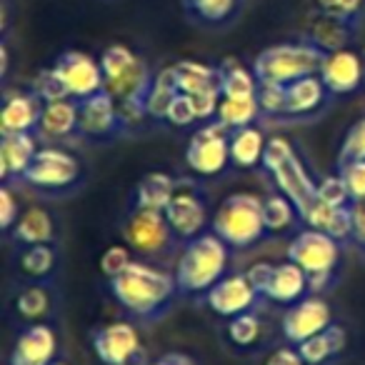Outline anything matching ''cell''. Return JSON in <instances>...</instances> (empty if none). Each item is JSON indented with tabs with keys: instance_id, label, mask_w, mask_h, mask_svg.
Listing matches in <instances>:
<instances>
[{
	"instance_id": "b9f144b4",
	"label": "cell",
	"mask_w": 365,
	"mask_h": 365,
	"mask_svg": "<svg viewBox=\"0 0 365 365\" xmlns=\"http://www.w3.org/2000/svg\"><path fill=\"white\" fill-rule=\"evenodd\" d=\"M318 11L330 13V16H338L343 21H350L358 26L360 16L365 13V0H315Z\"/></svg>"
},
{
	"instance_id": "d6a6232c",
	"label": "cell",
	"mask_w": 365,
	"mask_h": 365,
	"mask_svg": "<svg viewBox=\"0 0 365 365\" xmlns=\"http://www.w3.org/2000/svg\"><path fill=\"white\" fill-rule=\"evenodd\" d=\"M260 115V103L258 96L255 98H220L218 106V120L223 123L230 130H238V128L253 125V120Z\"/></svg>"
},
{
	"instance_id": "cb8c5ba5",
	"label": "cell",
	"mask_w": 365,
	"mask_h": 365,
	"mask_svg": "<svg viewBox=\"0 0 365 365\" xmlns=\"http://www.w3.org/2000/svg\"><path fill=\"white\" fill-rule=\"evenodd\" d=\"M178 81V91L185 96H200L208 91H220V76L218 68L205 66L198 61H178L173 66Z\"/></svg>"
},
{
	"instance_id": "7c38bea8",
	"label": "cell",
	"mask_w": 365,
	"mask_h": 365,
	"mask_svg": "<svg viewBox=\"0 0 365 365\" xmlns=\"http://www.w3.org/2000/svg\"><path fill=\"white\" fill-rule=\"evenodd\" d=\"M328 325H333V310L320 295H305L298 303H293L283 315V335L293 345H300L303 340L323 333Z\"/></svg>"
},
{
	"instance_id": "8fae6325",
	"label": "cell",
	"mask_w": 365,
	"mask_h": 365,
	"mask_svg": "<svg viewBox=\"0 0 365 365\" xmlns=\"http://www.w3.org/2000/svg\"><path fill=\"white\" fill-rule=\"evenodd\" d=\"M56 73L61 81L66 83L68 93L73 101H83V98L96 96L98 91L106 88V76H103L101 61L81 51H66L58 56Z\"/></svg>"
},
{
	"instance_id": "1f68e13d",
	"label": "cell",
	"mask_w": 365,
	"mask_h": 365,
	"mask_svg": "<svg viewBox=\"0 0 365 365\" xmlns=\"http://www.w3.org/2000/svg\"><path fill=\"white\" fill-rule=\"evenodd\" d=\"M178 96H180V91H178L175 71H173V66L163 68V71L155 76L150 93H148V98H145L148 115L155 118V120H165L168 110H170L173 101H175Z\"/></svg>"
},
{
	"instance_id": "f1b7e54d",
	"label": "cell",
	"mask_w": 365,
	"mask_h": 365,
	"mask_svg": "<svg viewBox=\"0 0 365 365\" xmlns=\"http://www.w3.org/2000/svg\"><path fill=\"white\" fill-rule=\"evenodd\" d=\"M265 145L268 140L258 128H238L230 133V160L238 168H255L258 163H263Z\"/></svg>"
},
{
	"instance_id": "7402d4cb",
	"label": "cell",
	"mask_w": 365,
	"mask_h": 365,
	"mask_svg": "<svg viewBox=\"0 0 365 365\" xmlns=\"http://www.w3.org/2000/svg\"><path fill=\"white\" fill-rule=\"evenodd\" d=\"M348 345V333L343 325H328L323 333L313 335V338L303 340L298 345L300 355H303L305 365H328L330 360H335Z\"/></svg>"
},
{
	"instance_id": "d6986e66",
	"label": "cell",
	"mask_w": 365,
	"mask_h": 365,
	"mask_svg": "<svg viewBox=\"0 0 365 365\" xmlns=\"http://www.w3.org/2000/svg\"><path fill=\"white\" fill-rule=\"evenodd\" d=\"M355 23L343 21L338 16H330V13L323 11H313L308 16V26H305V38L303 41L318 46L320 51L325 53H335L348 48L350 38L355 33Z\"/></svg>"
},
{
	"instance_id": "60d3db41",
	"label": "cell",
	"mask_w": 365,
	"mask_h": 365,
	"mask_svg": "<svg viewBox=\"0 0 365 365\" xmlns=\"http://www.w3.org/2000/svg\"><path fill=\"white\" fill-rule=\"evenodd\" d=\"M350 160H365V118H360V120L350 128L343 140V148H340L338 165L350 163Z\"/></svg>"
},
{
	"instance_id": "52a82bcc",
	"label": "cell",
	"mask_w": 365,
	"mask_h": 365,
	"mask_svg": "<svg viewBox=\"0 0 365 365\" xmlns=\"http://www.w3.org/2000/svg\"><path fill=\"white\" fill-rule=\"evenodd\" d=\"M230 128L208 123L190 135L185 148V165L198 175H218L230 163Z\"/></svg>"
},
{
	"instance_id": "7a4b0ae2",
	"label": "cell",
	"mask_w": 365,
	"mask_h": 365,
	"mask_svg": "<svg viewBox=\"0 0 365 365\" xmlns=\"http://www.w3.org/2000/svg\"><path fill=\"white\" fill-rule=\"evenodd\" d=\"M228 268V243L215 233H203L188 240L178 260L175 280L180 293H208Z\"/></svg>"
},
{
	"instance_id": "83f0119b",
	"label": "cell",
	"mask_w": 365,
	"mask_h": 365,
	"mask_svg": "<svg viewBox=\"0 0 365 365\" xmlns=\"http://www.w3.org/2000/svg\"><path fill=\"white\" fill-rule=\"evenodd\" d=\"M218 76H220V93L225 98H255L258 96V78L253 71L238 63L235 58H225L218 66Z\"/></svg>"
},
{
	"instance_id": "f6af8a7d",
	"label": "cell",
	"mask_w": 365,
	"mask_h": 365,
	"mask_svg": "<svg viewBox=\"0 0 365 365\" xmlns=\"http://www.w3.org/2000/svg\"><path fill=\"white\" fill-rule=\"evenodd\" d=\"M340 175H343L348 193L353 200H365V160H350L340 165Z\"/></svg>"
},
{
	"instance_id": "ee69618b",
	"label": "cell",
	"mask_w": 365,
	"mask_h": 365,
	"mask_svg": "<svg viewBox=\"0 0 365 365\" xmlns=\"http://www.w3.org/2000/svg\"><path fill=\"white\" fill-rule=\"evenodd\" d=\"M130 263H133L130 250L123 248V245H110V248L101 255V270L108 280L118 278V275H120Z\"/></svg>"
},
{
	"instance_id": "30bf717a",
	"label": "cell",
	"mask_w": 365,
	"mask_h": 365,
	"mask_svg": "<svg viewBox=\"0 0 365 365\" xmlns=\"http://www.w3.org/2000/svg\"><path fill=\"white\" fill-rule=\"evenodd\" d=\"M81 175V163L73 153L61 148H43L38 150L36 160L31 163L21 180H26L33 188H68Z\"/></svg>"
},
{
	"instance_id": "3957f363",
	"label": "cell",
	"mask_w": 365,
	"mask_h": 365,
	"mask_svg": "<svg viewBox=\"0 0 365 365\" xmlns=\"http://www.w3.org/2000/svg\"><path fill=\"white\" fill-rule=\"evenodd\" d=\"M328 53L308 41L298 43H275L258 53L253 61V73L258 83H278L290 86L305 76H318Z\"/></svg>"
},
{
	"instance_id": "d4e9b609",
	"label": "cell",
	"mask_w": 365,
	"mask_h": 365,
	"mask_svg": "<svg viewBox=\"0 0 365 365\" xmlns=\"http://www.w3.org/2000/svg\"><path fill=\"white\" fill-rule=\"evenodd\" d=\"M285 88H288L285 115H305V113L318 110V106H323L325 96H328V88L320 81V76H305Z\"/></svg>"
},
{
	"instance_id": "d590c367",
	"label": "cell",
	"mask_w": 365,
	"mask_h": 365,
	"mask_svg": "<svg viewBox=\"0 0 365 365\" xmlns=\"http://www.w3.org/2000/svg\"><path fill=\"white\" fill-rule=\"evenodd\" d=\"M258 335H260V320L255 313L245 310V313L233 315V318H230L228 338L233 340L235 345H240V348H250V345L258 340Z\"/></svg>"
},
{
	"instance_id": "9a60e30c",
	"label": "cell",
	"mask_w": 365,
	"mask_h": 365,
	"mask_svg": "<svg viewBox=\"0 0 365 365\" xmlns=\"http://www.w3.org/2000/svg\"><path fill=\"white\" fill-rule=\"evenodd\" d=\"M173 228L163 210L138 208L125 223V240L138 253H158L170 243Z\"/></svg>"
},
{
	"instance_id": "4dcf8cb0",
	"label": "cell",
	"mask_w": 365,
	"mask_h": 365,
	"mask_svg": "<svg viewBox=\"0 0 365 365\" xmlns=\"http://www.w3.org/2000/svg\"><path fill=\"white\" fill-rule=\"evenodd\" d=\"M182 6L200 26H225L240 11V0H182Z\"/></svg>"
},
{
	"instance_id": "74e56055",
	"label": "cell",
	"mask_w": 365,
	"mask_h": 365,
	"mask_svg": "<svg viewBox=\"0 0 365 365\" xmlns=\"http://www.w3.org/2000/svg\"><path fill=\"white\" fill-rule=\"evenodd\" d=\"M36 93L43 103H53V101H66L71 98L66 83L61 81V76L56 73V68H46L43 73H38L36 78Z\"/></svg>"
},
{
	"instance_id": "836d02e7",
	"label": "cell",
	"mask_w": 365,
	"mask_h": 365,
	"mask_svg": "<svg viewBox=\"0 0 365 365\" xmlns=\"http://www.w3.org/2000/svg\"><path fill=\"white\" fill-rule=\"evenodd\" d=\"M298 215L300 213L295 208V203L285 193H273L263 200V218L268 233H283V230H288Z\"/></svg>"
},
{
	"instance_id": "7bdbcfd3",
	"label": "cell",
	"mask_w": 365,
	"mask_h": 365,
	"mask_svg": "<svg viewBox=\"0 0 365 365\" xmlns=\"http://www.w3.org/2000/svg\"><path fill=\"white\" fill-rule=\"evenodd\" d=\"M165 120L170 123V125H175V128L193 125L195 120H200V118H198V108H195V101L190 96H185V93H180V96L173 101V106H170V110H168Z\"/></svg>"
},
{
	"instance_id": "6da1fadb",
	"label": "cell",
	"mask_w": 365,
	"mask_h": 365,
	"mask_svg": "<svg viewBox=\"0 0 365 365\" xmlns=\"http://www.w3.org/2000/svg\"><path fill=\"white\" fill-rule=\"evenodd\" d=\"M110 295L123 305V310L138 320H160L170 310V303L175 298L178 280L168 275L165 270H158L140 260H133L118 278L108 280Z\"/></svg>"
},
{
	"instance_id": "5b68a950",
	"label": "cell",
	"mask_w": 365,
	"mask_h": 365,
	"mask_svg": "<svg viewBox=\"0 0 365 365\" xmlns=\"http://www.w3.org/2000/svg\"><path fill=\"white\" fill-rule=\"evenodd\" d=\"M101 68L106 76V91L118 103H145L155 78L150 76L145 61L138 58L123 43H113L103 51Z\"/></svg>"
},
{
	"instance_id": "484cf974",
	"label": "cell",
	"mask_w": 365,
	"mask_h": 365,
	"mask_svg": "<svg viewBox=\"0 0 365 365\" xmlns=\"http://www.w3.org/2000/svg\"><path fill=\"white\" fill-rule=\"evenodd\" d=\"M38 130L46 138H68L78 130V101H53L43 106L41 125Z\"/></svg>"
},
{
	"instance_id": "4316f807",
	"label": "cell",
	"mask_w": 365,
	"mask_h": 365,
	"mask_svg": "<svg viewBox=\"0 0 365 365\" xmlns=\"http://www.w3.org/2000/svg\"><path fill=\"white\" fill-rule=\"evenodd\" d=\"M178 188H175V180L173 175L163 170L155 173H148L140 182H138V190H135V198H138V208H148V210H163L170 205V200L175 198Z\"/></svg>"
},
{
	"instance_id": "681fc988",
	"label": "cell",
	"mask_w": 365,
	"mask_h": 365,
	"mask_svg": "<svg viewBox=\"0 0 365 365\" xmlns=\"http://www.w3.org/2000/svg\"><path fill=\"white\" fill-rule=\"evenodd\" d=\"M353 240L365 245V200H353Z\"/></svg>"
},
{
	"instance_id": "f5cc1de1",
	"label": "cell",
	"mask_w": 365,
	"mask_h": 365,
	"mask_svg": "<svg viewBox=\"0 0 365 365\" xmlns=\"http://www.w3.org/2000/svg\"><path fill=\"white\" fill-rule=\"evenodd\" d=\"M51 365H66V363H56V360H53V363Z\"/></svg>"
},
{
	"instance_id": "c3c4849f",
	"label": "cell",
	"mask_w": 365,
	"mask_h": 365,
	"mask_svg": "<svg viewBox=\"0 0 365 365\" xmlns=\"http://www.w3.org/2000/svg\"><path fill=\"white\" fill-rule=\"evenodd\" d=\"M263 365H305V360L298 348H275Z\"/></svg>"
},
{
	"instance_id": "8992f818",
	"label": "cell",
	"mask_w": 365,
	"mask_h": 365,
	"mask_svg": "<svg viewBox=\"0 0 365 365\" xmlns=\"http://www.w3.org/2000/svg\"><path fill=\"white\" fill-rule=\"evenodd\" d=\"M213 233L230 248H250L265 233L263 200L253 193H233L220 203L213 218Z\"/></svg>"
},
{
	"instance_id": "ba28073f",
	"label": "cell",
	"mask_w": 365,
	"mask_h": 365,
	"mask_svg": "<svg viewBox=\"0 0 365 365\" xmlns=\"http://www.w3.org/2000/svg\"><path fill=\"white\" fill-rule=\"evenodd\" d=\"M93 350L103 365H148L140 335L125 320L101 325L93 333Z\"/></svg>"
},
{
	"instance_id": "bcb514c9",
	"label": "cell",
	"mask_w": 365,
	"mask_h": 365,
	"mask_svg": "<svg viewBox=\"0 0 365 365\" xmlns=\"http://www.w3.org/2000/svg\"><path fill=\"white\" fill-rule=\"evenodd\" d=\"M18 200L16 195L11 193V188L8 185H3V190H0V228L3 230H11L13 225L18 223Z\"/></svg>"
},
{
	"instance_id": "7dc6e473",
	"label": "cell",
	"mask_w": 365,
	"mask_h": 365,
	"mask_svg": "<svg viewBox=\"0 0 365 365\" xmlns=\"http://www.w3.org/2000/svg\"><path fill=\"white\" fill-rule=\"evenodd\" d=\"M245 275H248L250 285L258 290V295H268L270 283H273V275H275V265L273 263H255V265H250V270Z\"/></svg>"
},
{
	"instance_id": "816d5d0a",
	"label": "cell",
	"mask_w": 365,
	"mask_h": 365,
	"mask_svg": "<svg viewBox=\"0 0 365 365\" xmlns=\"http://www.w3.org/2000/svg\"><path fill=\"white\" fill-rule=\"evenodd\" d=\"M8 58H11L8 56V46L3 43V46H0V76L3 78L8 76Z\"/></svg>"
},
{
	"instance_id": "2e32d148",
	"label": "cell",
	"mask_w": 365,
	"mask_h": 365,
	"mask_svg": "<svg viewBox=\"0 0 365 365\" xmlns=\"http://www.w3.org/2000/svg\"><path fill=\"white\" fill-rule=\"evenodd\" d=\"M123 125L118 101L103 88L96 96L78 101V130L91 138H108Z\"/></svg>"
},
{
	"instance_id": "f907efd6",
	"label": "cell",
	"mask_w": 365,
	"mask_h": 365,
	"mask_svg": "<svg viewBox=\"0 0 365 365\" xmlns=\"http://www.w3.org/2000/svg\"><path fill=\"white\" fill-rule=\"evenodd\" d=\"M148 365H195V360L190 358V355L185 353H165L160 355L158 360H153V363Z\"/></svg>"
},
{
	"instance_id": "e575fe53",
	"label": "cell",
	"mask_w": 365,
	"mask_h": 365,
	"mask_svg": "<svg viewBox=\"0 0 365 365\" xmlns=\"http://www.w3.org/2000/svg\"><path fill=\"white\" fill-rule=\"evenodd\" d=\"M21 268L23 273L33 275V278H48L56 270V250L51 248V243L41 245H28L21 255Z\"/></svg>"
},
{
	"instance_id": "9c48e42d",
	"label": "cell",
	"mask_w": 365,
	"mask_h": 365,
	"mask_svg": "<svg viewBox=\"0 0 365 365\" xmlns=\"http://www.w3.org/2000/svg\"><path fill=\"white\" fill-rule=\"evenodd\" d=\"M340 258L338 240L325 230H300L288 245V260L298 263L308 275L333 273Z\"/></svg>"
},
{
	"instance_id": "603a6c76",
	"label": "cell",
	"mask_w": 365,
	"mask_h": 365,
	"mask_svg": "<svg viewBox=\"0 0 365 365\" xmlns=\"http://www.w3.org/2000/svg\"><path fill=\"white\" fill-rule=\"evenodd\" d=\"M305 293H308V273L298 263L288 260V263L275 265L273 283L265 298L275 303H298L300 298H305Z\"/></svg>"
},
{
	"instance_id": "44dd1931",
	"label": "cell",
	"mask_w": 365,
	"mask_h": 365,
	"mask_svg": "<svg viewBox=\"0 0 365 365\" xmlns=\"http://www.w3.org/2000/svg\"><path fill=\"white\" fill-rule=\"evenodd\" d=\"M38 148L31 133H8L0 135V178L8 182L11 178H23V173L36 160Z\"/></svg>"
},
{
	"instance_id": "e0dca14e",
	"label": "cell",
	"mask_w": 365,
	"mask_h": 365,
	"mask_svg": "<svg viewBox=\"0 0 365 365\" xmlns=\"http://www.w3.org/2000/svg\"><path fill=\"white\" fill-rule=\"evenodd\" d=\"M58 353V338L51 325L36 323L18 335L8 365H51Z\"/></svg>"
},
{
	"instance_id": "f546056e",
	"label": "cell",
	"mask_w": 365,
	"mask_h": 365,
	"mask_svg": "<svg viewBox=\"0 0 365 365\" xmlns=\"http://www.w3.org/2000/svg\"><path fill=\"white\" fill-rule=\"evenodd\" d=\"M53 235H56V223H53L51 213L43 208H28L13 225V238L23 245L51 243Z\"/></svg>"
},
{
	"instance_id": "ab89813d",
	"label": "cell",
	"mask_w": 365,
	"mask_h": 365,
	"mask_svg": "<svg viewBox=\"0 0 365 365\" xmlns=\"http://www.w3.org/2000/svg\"><path fill=\"white\" fill-rule=\"evenodd\" d=\"M318 200H323V203H328V205H335V208H343V205H348V200H353L340 173L338 175H325L323 180L318 182Z\"/></svg>"
},
{
	"instance_id": "f35d334b",
	"label": "cell",
	"mask_w": 365,
	"mask_h": 365,
	"mask_svg": "<svg viewBox=\"0 0 365 365\" xmlns=\"http://www.w3.org/2000/svg\"><path fill=\"white\" fill-rule=\"evenodd\" d=\"M16 305H18V313H21L23 318L36 320V318H41V315L48 313V308H51V298H48L46 288H38L36 285V288L23 290V293L18 295Z\"/></svg>"
},
{
	"instance_id": "8d00e7d4",
	"label": "cell",
	"mask_w": 365,
	"mask_h": 365,
	"mask_svg": "<svg viewBox=\"0 0 365 365\" xmlns=\"http://www.w3.org/2000/svg\"><path fill=\"white\" fill-rule=\"evenodd\" d=\"M258 103H260V113H263V115H285L288 88L278 86V83H260Z\"/></svg>"
},
{
	"instance_id": "277c9868",
	"label": "cell",
	"mask_w": 365,
	"mask_h": 365,
	"mask_svg": "<svg viewBox=\"0 0 365 365\" xmlns=\"http://www.w3.org/2000/svg\"><path fill=\"white\" fill-rule=\"evenodd\" d=\"M263 165L273 175V180L278 182L280 193H285L293 200L300 218H303L318 200V182L305 170L303 160L298 158L295 148L290 145V140L280 135L270 138L268 145H265Z\"/></svg>"
},
{
	"instance_id": "ac0fdd59",
	"label": "cell",
	"mask_w": 365,
	"mask_h": 365,
	"mask_svg": "<svg viewBox=\"0 0 365 365\" xmlns=\"http://www.w3.org/2000/svg\"><path fill=\"white\" fill-rule=\"evenodd\" d=\"M165 218L173 228V235L182 240H193L203 235L205 228V203L190 190H178L175 198L165 208Z\"/></svg>"
},
{
	"instance_id": "ffe728a7",
	"label": "cell",
	"mask_w": 365,
	"mask_h": 365,
	"mask_svg": "<svg viewBox=\"0 0 365 365\" xmlns=\"http://www.w3.org/2000/svg\"><path fill=\"white\" fill-rule=\"evenodd\" d=\"M43 106L46 103L36 93H11L3 101L0 110V135L8 133H31L41 125Z\"/></svg>"
},
{
	"instance_id": "5bb4252c",
	"label": "cell",
	"mask_w": 365,
	"mask_h": 365,
	"mask_svg": "<svg viewBox=\"0 0 365 365\" xmlns=\"http://www.w3.org/2000/svg\"><path fill=\"white\" fill-rule=\"evenodd\" d=\"M320 81L325 83L330 96H350L365 81V61L355 51H335L328 53L320 68Z\"/></svg>"
},
{
	"instance_id": "4fadbf2b",
	"label": "cell",
	"mask_w": 365,
	"mask_h": 365,
	"mask_svg": "<svg viewBox=\"0 0 365 365\" xmlns=\"http://www.w3.org/2000/svg\"><path fill=\"white\" fill-rule=\"evenodd\" d=\"M258 298H260L258 290L250 285L245 273L225 275V278H220L218 283L205 293L208 308L213 310L215 315H223V318H233V315L245 313V310L253 308Z\"/></svg>"
}]
</instances>
